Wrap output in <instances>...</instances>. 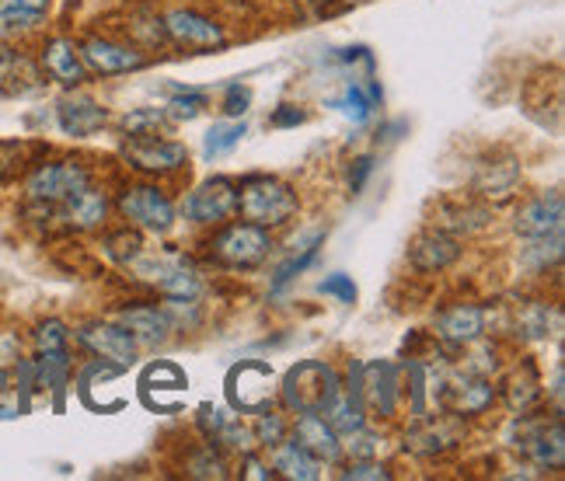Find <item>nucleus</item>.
I'll use <instances>...</instances> for the list:
<instances>
[{
	"instance_id": "obj_1",
	"label": "nucleus",
	"mask_w": 565,
	"mask_h": 481,
	"mask_svg": "<svg viewBox=\"0 0 565 481\" xmlns=\"http://www.w3.org/2000/svg\"><path fill=\"white\" fill-rule=\"evenodd\" d=\"M297 192L290 185H282L279 179H269V174H255L242 189H237V210L245 213L248 224L258 227H279L287 224L297 213Z\"/></svg>"
},
{
	"instance_id": "obj_2",
	"label": "nucleus",
	"mask_w": 565,
	"mask_h": 481,
	"mask_svg": "<svg viewBox=\"0 0 565 481\" xmlns=\"http://www.w3.org/2000/svg\"><path fill=\"white\" fill-rule=\"evenodd\" d=\"M339 391H342V381L335 370L329 363L308 360L294 366L287 381H282V405L290 411H324Z\"/></svg>"
},
{
	"instance_id": "obj_3",
	"label": "nucleus",
	"mask_w": 565,
	"mask_h": 481,
	"mask_svg": "<svg viewBox=\"0 0 565 481\" xmlns=\"http://www.w3.org/2000/svg\"><path fill=\"white\" fill-rule=\"evenodd\" d=\"M92 185L88 168H81L77 161H56V164H42L32 171L29 179V200L46 203V206H63L67 200H74L77 192H84Z\"/></svg>"
},
{
	"instance_id": "obj_4",
	"label": "nucleus",
	"mask_w": 565,
	"mask_h": 481,
	"mask_svg": "<svg viewBox=\"0 0 565 481\" xmlns=\"http://www.w3.org/2000/svg\"><path fill=\"white\" fill-rule=\"evenodd\" d=\"M269 248H273V240H269L266 227H258V224H234L210 240V252L231 269L258 266V261L269 255Z\"/></svg>"
},
{
	"instance_id": "obj_5",
	"label": "nucleus",
	"mask_w": 565,
	"mask_h": 481,
	"mask_svg": "<svg viewBox=\"0 0 565 481\" xmlns=\"http://www.w3.org/2000/svg\"><path fill=\"white\" fill-rule=\"evenodd\" d=\"M119 210L129 224L154 231V234H164V231H171V224H175V203H171L158 185L126 189L119 200Z\"/></svg>"
},
{
	"instance_id": "obj_6",
	"label": "nucleus",
	"mask_w": 565,
	"mask_h": 481,
	"mask_svg": "<svg viewBox=\"0 0 565 481\" xmlns=\"http://www.w3.org/2000/svg\"><path fill=\"white\" fill-rule=\"evenodd\" d=\"M164 35L185 50H221L227 42L224 29L216 25L213 18H206L200 11H185V8L164 14Z\"/></svg>"
},
{
	"instance_id": "obj_7",
	"label": "nucleus",
	"mask_w": 565,
	"mask_h": 481,
	"mask_svg": "<svg viewBox=\"0 0 565 481\" xmlns=\"http://www.w3.org/2000/svg\"><path fill=\"white\" fill-rule=\"evenodd\" d=\"M227 398L242 411H263L273 402V370L266 363H237L227 377Z\"/></svg>"
},
{
	"instance_id": "obj_8",
	"label": "nucleus",
	"mask_w": 565,
	"mask_h": 481,
	"mask_svg": "<svg viewBox=\"0 0 565 481\" xmlns=\"http://www.w3.org/2000/svg\"><path fill=\"white\" fill-rule=\"evenodd\" d=\"M81 345L92 349V353L102 360V363H113V366H129L137 356V339L126 332L122 324H108V321H92L84 324L77 332Z\"/></svg>"
},
{
	"instance_id": "obj_9",
	"label": "nucleus",
	"mask_w": 565,
	"mask_h": 481,
	"mask_svg": "<svg viewBox=\"0 0 565 481\" xmlns=\"http://www.w3.org/2000/svg\"><path fill=\"white\" fill-rule=\"evenodd\" d=\"M360 381L353 384V391L360 395L363 408L381 415V419H387L391 411H395L398 405V374L391 363H366L356 370Z\"/></svg>"
},
{
	"instance_id": "obj_10",
	"label": "nucleus",
	"mask_w": 565,
	"mask_h": 481,
	"mask_svg": "<svg viewBox=\"0 0 565 481\" xmlns=\"http://www.w3.org/2000/svg\"><path fill=\"white\" fill-rule=\"evenodd\" d=\"M189 221L195 224H224L237 213V185L231 179H210L189 195L185 203Z\"/></svg>"
},
{
	"instance_id": "obj_11",
	"label": "nucleus",
	"mask_w": 565,
	"mask_h": 481,
	"mask_svg": "<svg viewBox=\"0 0 565 481\" xmlns=\"http://www.w3.org/2000/svg\"><path fill=\"white\" fill-rule=\"evenodd\" d=\"M84 67L102 74V77H113V74H129V71H140L147 56L134 46H122V42L113 39H88L84 46L77 50Z\"/></svg>"
},
{
	"instance_id": "obj_12",
	"label": "nucleus",
	"mask_w": 565,
	"mask_h": 481,
	"mask_svg": "<svg viewBox=\"0 0 565 481\" xmlns=\"http://www.w3.org/2000/svg\"><path fill=\"white\" fill-rule=\"evenodd\" d=\"M126 158L134 161V168H140V171L164 174V171H179L189 161V150L182 143L158 140V137H129Z\"/></svg>"
},
{
	"instance_id": "obj_13",
	"label": "nucleus",
	"mask_w": 565,
	"mask_h": 481,
	"mask_svg": "<svg viewBox=\"0 0 565 481\" xmlns=\"http://www.w3.org/2000/svg\"><path fill=\"white\" fill-rule=\"evenodd\" d=\"M294 440L308 450L318 464H335L342 457V443L339 432L321 419L318 411H300V419L294 426Z\"/></svg>"
},
{
	"instance_id": "obj_14",
	"label": "nucleus",
	"mask_w": 565,
	"mask_h": 481,
	"mask_svg": "<svg viewBox=\"0 0 565 481\" xmlns=\"http://www.w3.org/2000/svg\"><path fill=\"white\" fill-rule=\"evenodd\" d=\"M513 231L524 240L562 234V195L558 192H545V195H537V200H531L524 210L516 213Z\"/></svg>"
},
{
	"instance_id": "obj_15",
	"label": "nucleus",
	"mask_w": 565,
	"mask_h": 481,
	"mask_svg": "<svg viewBox=\"0 0 565 481\" xmlns=\"http://www.w3.org/2000/svg\"><path fill=\"white\" fill-rule=\"evenodd\" d=\"M458 258H461V245L444 231H429L412 240V248H408V261L423 272H440L454 266Z\"/></svg>"
},
{
	"instance_id": "obj_16",
	"label": "nucleus",
	"mask_w": 565,
	"mask_h": 481,
	"mask_svg": "<svg viewBox=\"0 0 565 481\" xmlns=\"http://www.w3.org/2000/svg\"><path fill=\"white\" fill-rule=\"evenodd\" d=\"M56 119H60V129L67 137H92L105 126L108 113L88 95H74V98H63L56 105Z\"/></svg>"
},
{
	"instance_id": "obj_17",
	"label": "nucleus",
	"mask_w": 565,
	"mask_h": 481,
	"mask_svg": "<svg viewBox=\"0 0 565 481\" xmlns=\"http://www.w3.org/2000/svg\"><path fill=\"white\" fill-rule=\"evenodd\" d=\"M486 332V311L475 303H458L437 318V335L450 345H471Z\"/></svg>"
},
{
	"instance_id": "obj_18",
	"label": "nucleus",
	"mask_w": 565,
	"mask_h": 481,
	"mask_svg": "<svg viewBox=\"0 0 565 481\" xmlns=\"http://www.w3.org/2000/svg\"><path fill=\"white\" fill-rule=\"evenodd\" d=\"M42 67H46V74L60 84L67 87H77L84 81V74H88V67H84L81 53L74 50V42L67 39H53L46 42V50H42Z\"/></svg>"
},
{
	"instance_id": "obj_19",
	"label": "nucleus",
	"mask_w": 565,
	"mask_h": 481,
	"mask_svg": "<svg viewBox=\"0 0 565 481\" xmlns=\"http://www.w3.org/2000/svg\"><path fill=\"white\" fill-rule=\"evenodd\" d=\"M150 272H158V276H150V279H154V287H158L171 303H192L195 297L203 293L200 276H195L189 266H182V261H164V266H154Z\"/></svg>"
},
{
	"instance_id": "obj_20",
	"label": "nucleus",
	"mask_w": 565,
	"mask_h": 481,
	"mask_svg": "<svg viewBox=\"0 0 565 481\" xmlns=\"http://www.w3.org/2000/svg\"><path fill=\"white\" fill-rule=\"evenodd\" d=\"M119 324L126 328L129 335H134L137 342H164L168 339V332H171V321H168V314L164 311H158V308H150V303H140V308H126L122 314H119Z\"/></svg>"
},
{
	"instance_id": "obj_21",
	"label": "nucleus",
	"mask_w": 565,
	"mask_h": 481,
	"mask_svg": "<svg viewBox=\"0 0 565 481\" xmlns=\"http://www.w3.org/2000/svg\"><path fill=\"white\" fill-rule=\"evenodd\" d=\"M63 213V221H67L71 227H81V231H95L102 221H105V210H108V203H105V192H98L95 185H88L84 192H77L74 200H67L60 206Z\"/></svg>"
},
{
	"instance_id": "obj_22",
	"label": "nucleus",
	"mask_w": 565,
	"mask_h": 481,
	"mask_svg": "<svg viewBox=\"0 0 565 481\" xmlns=\"http://www.w3.org/2000/svg\"><path fill=\"white\" fill-rule=\"evenodd\" d=\"M276 450V461H273V468L282 474V478H290V481H315L318 474H321V464L315 461V457L303 450L297 440L294 443H287L282 440L279 447H273Z\"/></svg>"
},
{
	"instance_id": "obj_23",
	"label": "nucleus",
	"mask_w": 565,
	"mask_h": 481,
	"mask_svg": "<svg viewBox=\"0 0 565 481\" xmlns=\"http://www.w3.org/2000/svg\"><path fill=\"white\" fill-rule=\"evenodd\" d=\"M447 402L458 415H478L492 405V384L486 377H465L447 391Z\"/></svg>"
},
{
	"instance_id": "obj_24",
	"label": "nucleus",
	"mask_w": 565,
	"mask_h": 481,
	"mask_svg": "<svg viewBox=\"0 0 565 481\" xmlns=\"http://www.w3.org/2000/svg\"><path fill=\"white\" fill-rule=\"evenodd\" d=\"M381 101V87L377 84H350L339 98H332V108H339V113L345 119H353V122H366L374 116V108Z\"/></svg>"
},
{
	"instance_id": "obj_25",
	"label": "nucleus",
	"mask_w": 565,
	"mask_h": 481,
	"mask_svg": "<svg viewBox=\"0 0 565 481\" xmlns=\"http://www.w3.org/2000/svg\"><path fill=\"white\" fill-rule=\"evenodd\" d=\"M50 11V0H0V29H35Z\"/></svg>"
},
{
	"instance_id": "obj_26",
	"label": "nucleus",
	"mask_w": 565,
	"mask_h": 481,
	"mask_svg": "<svg viewBox=\"0 0 565 481\" xmlns=\"http://www.w3.org/2000/svg\"><path fill=\"white\" fill-rule=\"evenodd\" d=\"M527 450L534 453V461H537V464H545V468H562V464H565V432H562V419H555L552 429L545 426L537 436H531Z\"/></svg>"
},
{
	"instance_id": "obj_27",
	"label": "nucleus",
	"mask_w": 565,
	"mask_h": 481,
	"mask_svg": "<svg viewBox=\"0 0 565 481\" xmlns=\"http://www.w3.org/2000/svg\"><path fill=\"white\" fill-rule=\"evenodd\" d=\"M248 137V126L242 119H231V122H213V129L206 133V143H203V154L213 161V158H224L227 150H234Z\"/></svg>"
},
{
	"instance_id": "obj_28",
	"label": "nucleus",
	"mask_w": 565,
	"mask_h": 481,
	"mask_svg": "<svg viewBox=\"0 0 565 481\" xmlns=\"http://www.w3.org/2000/svg\"><path fill=\"white\" fill-rule=\"evenodd\" d=\"M520 182V168L513 161H503V164H492L482 179H478V189H482V195H489V200H510L513 189Z\"/></svg>"
},
{
	"instance_id": "obj_29",
	"label": "nucleus",
	"mask_w": 565,
	"mask_h": 481,
	"mask_svg": "<svg viewBox=\"0 0 565 481\" xmlns=\"http://www.w3.org/2000/svg\"><path fill=\"white\" fill-rule=\"evenodd\" d=\"M405 443H408L412 450H419V453H437V450H444V447H454V443H458V429L444 436V432L437 429V423H423L419 429H412V436H405Z\"/></svg>"
},
{
	"instance_id": "obj_30",
	"label": "nucleus",
	"mask_w": 565,
	"mask_h": 481,
	"mask_svg": "<svg viewBox=\"0 0 565 481\" xmlns=\"http://www.w3.org/2000/svg\"><path fill=\"white\" fill-rule=\"evenodd\" d=\"M321 234H315L311 240H308V245H303L297 255H290V261H287V266H279V272H276V279H273V290L279 293L282 287H287V282H294L303 269H308L311 266V261L318 258V245H321Z\"/></svg>"
},
{
	"instance_id": "obj_31",
	"label": "nucleus",
	"mask_w": 565,
	"mask_h": 481,
	"mask_svg": "<svg viewBox=\"0 0 565 481\" xmlns=\"http://www.w3.org/2000/svg\"><path fill=\"white\" fill-rule=\"evenodd\" d=\"M67 342H71V332H67V324L63 321H42L35 328V345H39V353H67Z\"/></svg>"
},
{
	"instance_id": "obj_32",
	"label": "nucleus",
	"mask_w": 565,
	"mask_h": 481,
	"mask_svg": "<svg viewBox=\"0 0 565 481\" xmlns=\"http://www.w3.org/2000/svg\"><path fill=\"white\" fill-rule=\"evenodd\" d=\"M164 122H168V113H164V108H140V113H134V116H126V119H122V126H126V133H129V137H154Z\"/></svg>"
},
{
	"instance_id": "obj_33",
	"label": "nucleus",
	"mask_w": 565,
	"mask_h": 481,
	"mask_svg": "<svg viewBox=\"0 0 565 481\" xmlns=\"http://www.w3.org/2000/svg\"><path fill=\"white\" fill-rule=\"evenodd\" d=\"M282 440H287V423H282V415L263 408V415H258V423H255V443L273 450V447H279Z\"/></svg>"
},
{
	"instance_id": "obj_34",
	"label": "nucleus",
	"mask_w": 565,
	"mask_h": 481,
	"mask_svg": "<svg viewBox=\"0 0 565 481\" xmlns=\"http://www.w3.org/2000/svg\"><path fill=\"white\" fill-rule=\"evenodd\" d=\"M206 108V95L203 92H192V87H185V92H175L168 101V119H195Z\"/></svg>"
},
{
	"instance_id": "obj_35",
	"label": "nucleus",
	"mask_w": 565,
	"mask_h": 481,
	"mask_svg": "<svg viewBox=\"0 0 565 481\" xmlns=\"http://www.w3.org/2000/svg\"><path fill=\"white\" fill-rule=\"evenodd\" d=\"M150 384H158L161 391H182L189 381H185V374L179 366H171V363H154L143 374V387H150Z\"/></svg>"
},
{
	"instance_id": "obj_36",
	"label": "nucleus",
	"mask_w": 565,
	"mask_h": 481,
	"mask_svg": "<svg viewBox=\"0 0 565 481\" xmlns=\"http://www.w3.org/2000/svg\"><path fill=\"white\" fill-rule=\"evenodd\" d=\"M537 395H541V391H537V377H534V366L527 363L524 366V381H513V391H510V405L516 408V411H527L534 402H537Z\"/></svg>"
},
{
	"instance_id": "obj_37",
	"label": "nucleus",
	"mask_w": 565,
	"mask_h": 481,
	"mask_svg": "<svg viewBox=\"0 0 565 481\" xmlns=\"http://www.w3.org/2000/svg\"><path fill=\"white\" fill-rule=\"evenodd\" d=\"M189 474L192 478H227V468H224L221 457L213 453V443L203 447L200 453L192 457V461H189Z\"/></svg>"
},
{
	"instance_id": "obj_38",
	"label": "nucleus",
	"mask_w": 565,
	"mask_h": 481,
	"mask_svg": "<svg viewBox=\"0 0 565 481\" xmlns=\"http://www.w3.org/2000/svg\"><path fill=\"white\" fill-rule=\"evenodd\" d=\"M318 293L332 297V300H339V303H353V300H356V282H353L350 276H345V272H335V276H329V279H321Z\"/></svg>"
},
{
	"instance_id": "obj_39",
	"label": "nucleus",
	"mask_w": 565,
	"mask_h": 481,
	"mask_svg": "<svg viewBox=\"0 0 565 481\" xmlns=\"http://www.w3.org/2000/svg\"><path fill=\"white\" fill-rule=\"evenodd\" d=\"M342 478H353V481H387L391 471H387L384 464H374L371 457H366V461H356V464L345 468Z\"/></svg>"
},
{
	"instance_id": "obj_40",
	"label": "nucleus",
	"mask_w": 565,
	"mask_h": 481,
	"mask_svg": "<svg viewBox=\"0 0 565 481\" xmlns=\"http://www.w3.org/2000/svg\"><path fill=\"white\" fill-rule=\"evenodd\" d=\"M248 105H252V92L242 84H227V101H224V113L227 116H245L248 113Z\"/></svg>"
},
{
	"instance_id": "obj_41",
	"label": "nucleus",
	"mask_w": 565,
	"mask_h": 481,
	"mask_svg": "<svg viewBox=\"0 0 565 481\" xmlns=\"http://www.w3.org/2000/svg\"><path fill=\"white\" fill-rule=\"evenodd\" d=\"M371 171H374V158H356V168L350 171V185H353V192L363 189L366 174H371Z\"/></svg>"
},
{
	"instance_id": "obj_42",
	"label": "nucleus",
	"mask_w": 565,
	"mask_h": 481,
	"mask_svg": "<svg viewBox=\"0 0 565 481\" xmlns=\"http://www.w3.org/2000/svg\"><path fill=\"white\" fill-rule=\"evenodd\" d=\"M303 122V113H297L294 105H279V113L273 116V126H297Z\"/></svg>"
},
{
	"instance_id": "obj_43",
	"label": "nucleus",
	"mask_w": 565,
	"mask_h": 481,
	"mask_svg": "<svg viewBox=\"0 0 565 481\" xmlns=\"http://www.w3.org/2000/svg\"><path fill=\"white\" fill-rule=\"evenodd\" d=\"M245 468H248V471H245V478H263V481H269V478H273V471H266L263 464L255 461V453H245Z\"/></svg>"
},
{
	"instance_id": "obj_44",
	"label": "nucleus",
	"mask_w": 565,
	"mask_h": 481,
	"mask_svg": "<svg viewBox=\"0 0 565 481\" xmlns=\"http://www.w3.org/2000/svg\"><path fill=\"white\" fill-rule=\"evenodd\" d=\"M8 391H11V374H8V366L0 363V398H4Z\"/></svg>"
}]
</instances>
